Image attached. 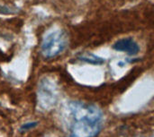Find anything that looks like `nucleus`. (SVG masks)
I'll return each mask as SVG.
<instances>
[{"instance_id":"nucleus-3","label":"nucleus","mask_w":154,"mask_h":137,"mask_svg":"<svg viewBox=\"0 0 154 137\" xmlns=\"http://www.w3.org/2000/svg\"><path fill=\"white\" fill-rule=\"evenodd\" d=\"M113 49L118 52L125 53L129 56L137 55L140 52V46L134 38H122L117 39L112 46Z\"/></svg>"},{"instance_id":"nucleus-5","label":"nucleus","mask_w":154,"mask_h":137,"mask_svg":"<svg viewBox=\"0 0 154 137\" xmlns=\"http://www.w3.org/2000/svg\"><path fill=\"white\" fill-rule=\"evenodd\" d=\"M36 125H37V123H36V122L27 123V124H24V125L22 127V129H23V130H29V129H31V128L35 127H36Z\"/></svg>"},{"instance_id":"nucleus-1","label":"nucleus","mask_w":154,"mask_h":137,"mask_svg":"<svg viewBox=\"0 0 154 137\" xmlns=\"http://www.w3.org/2000/svg\"><path fill=\"white\" fill-rule=\"evenodd\" d=\"M73 123L69 137H97L103 127L102 110L94 104L75 101L69 106Z\"/></svg>"},{"instance_id":"nucleus-2","label":"nucleus","mask_w":154,"mask_h":137,"mask_svg":"<svg viewBox=\"0 0 154 137\" xmlns=\"http://www.w3.org/2000/svg\"><path fill=\"white\" fill-rule=\"evenodd\" d=\"M68 46V36L60 29L47 31L42 39L41 51L45 58H53L61 54Z\"/></svg>"},{"instance_id":"nucleus-4","label":"nucleus","mask_w":154,"mask_h":137,"mask_svg":"<svg viewBox=\"0 0 154 137\" xmlns=\"http://www.w3.org/2000/svg\"><path fill=\"white\" fill-rule=\"evenodd\" d=\"M79 59L81 61L91 63V64H95V65H100V64H103L105 62L103 58H100V57H97V56H95L93 54H90V53L81 55L79 57Z\"/></svg>"}]
</instances>
